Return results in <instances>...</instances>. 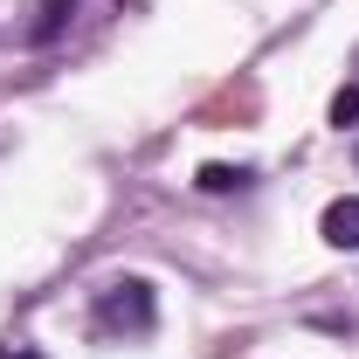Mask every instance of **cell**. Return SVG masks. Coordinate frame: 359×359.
<instances>
[{
  "mask_svg": "<svg viewBox=\"0 0 359 359\" xmlns=\"http://www.w3.org/2000/svg\"><path fill=\"white\" fill-rule=\"evenodd\" d=\"M249 166H201V173H194V187H201V194H235V187H249Z\"/></svg>",
  "mask_w": 359,
  "mask_h": 359,
  "instance_id": "3957f363",
  "label": "cell"
},
{
  "mask_svg": "<svg viewBox=\"0 0 359 359\" xmlns=\"http://www.w3.org/2000/svg\"><path fill=\"white\" fill-rule=\"evenodd\" d=\"M332 125L346 132V125H359V83H346L339 97H332Z\"/></svg>",
  "mask_w": 359,
  "mask_h": 359,
  "instance_id": "5b68a950",
  "label": "cell"
},
{
  "mask_svg": "<svg viewBox=\"0 0 359 359\" xmlns=\"http://www.w3.org/2000/svg\"><path fill=\"white\" fill-rule=\"evenodd\" d=\"M76 7H83V0H42V21H35V42H48V35H55V28H62V21H69Z\"/></svg>",
  "mask_w": 359,
  "mask_h": 359,
  "instance_id": "277c9868",
  "label": "cell"
},
{
  "mask_svg": "<svg viewBox=\"0 0 359 359\" xmlns=\"http://www.w3.org/2000/svg\"><path fill=\"white\" fill-rule=\"evenodd\" d=\"M318 235H325L332 249H359V194H339V201L325 208V222H318Z\"/></svg>",
  "mask_w": 359,
  "mask_h": 359,
  "instance_id": "7a4b0ae2",
  "label": "cell"
},
{
  "mask_svg": "<svg viewBox=\"0 0 359 359\" xmlns=\"http://www.w3.org/2000/svg\"><path fill=\"white\" fill-rule=\"evenodd\" d=\"M0 359H42V353H28V346H0Z\"/></svg>",
  "mask_w": 359,
  "mask_h": 359,
  "instance_id": "8992f818",
  "label": "cell"
},
{
  "mask_svg": "<svg viewBox=\"0 0 359 359\" xmlns=\"http://www.w3.org/2000/svg\"><path fill=\"white\" fill-rule=\"evenodd\" d=\"M353 159H359V145H353Z\"/></svg>",
  "mask_w": 359,
  "mask_h": 359,
  "instance_id": "52a82bcc",
  "label": "cell"
},
{
  "mask_svg": "<svg viewBox=\"0 0 359 359\" xmlns=\"http://www.w3.org/2000/svg\"><path fill=\"white\" fill-rule=\"evenodd\" d=\"M353 69H359V55H353Z\"/></svg>",
  "mask_w": 359,
  "mask_h": 359,
  "instance_id": "ba28073f",
  "label": "cell"
},
{
  "mask_svg": "<svg viewBox=\"0 0 359 359\" xmlns=\"http://www.w3.org/2000/svg\"><path fill=\"white\" fill-rule=\"evenodd\" d=\"M97 332L104 339H145L152 325H159V290L145 283V276H111L104 290H97Z\"/></svg>",
  "mask_w": 359,
  "mask_h": 359,
  "instance_id": "6da1fadb",
  "label": "cell"
}]
</instances>
